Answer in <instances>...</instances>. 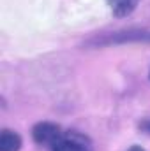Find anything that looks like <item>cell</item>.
Instances as JSON below:
<instances>
[{
	"label": "cell",
	"mask_w": 150,
	"mask_h": 151,
	"mask_svg": "<svg viewBox=\"0 0 150 151\" xmlns=\"http://www.w3.org/2000/svg\"><path fill=\"white\" fill-rule=\"evenodd\" d=\"M127 42H150V30L129 28L92 40L94 46H111V44H127Z\"/></svg>",
	"instance_id": "obj_1"
},
{
	"label": "cell",
	"mask_w": 150,
	"mask_h": 151,
	"mask_svg": "<svg viewBox=\"0 0 150 151\" xmlns=\"http://www.w3.org/2000/svg\"><path fill=\"white\" fill-rule=\"evenodd\" d=\"M62 135H64L62 127L57 123H51V121H39L32 127V139L39 146L53 148L60 141Z\"/></svg>",
	"instance_id": "obj_2"
},
{
	"label": "cell",
	"mask_w": 150,
	"mask_h": 151,
	"mask_svg": "<svg viewBox=\"0 0 150 151\" xmlns=\"http://www.w3.org/2000/svg\"><path fill=\"white\" fill-rule=\"evenodd\" d=\"M51 151H94V146L85 134L69 130V132H64V135L51 148Z\"/></svg>",
	"instance_id": "obj_3"
},
{
	"label": "cell",
	"mask_w": 150,
	"mask_h": 151,
	"mask_svg": "<svg viewBox=\"0 0 150 151\" xmlns=\"http://www.w3.org/2000/svg\"><path fill=\"white\" fill-rule=\"evenodd\" d=\"M106 4L115 18H127L136 11L140 0H106Z\"/></svg>",
	"instance_id": "obj_4"
},
{
	"label": "cell",
	"mask_w": 150,
	"mask_h": 151,
	"mask_svg": "<svg viewBox=\"0 0 150 151\" xmlns=\"http://www.w3.org/2000/svg\"><path fill=\"white\" fill-rule=\"evenodd\" d=\"M23 146L21 135L14 130L4 128L0 134V151H20Z\"/></svg>",
	"instance_id": "obj_5"
},
{
	"label": "cell",
	"mask_w": 150,
	"mask_h": 151,
	"mask_svg": "<svg viewBox=\"0 0 150 151\" xmlns=\"http://www.w3.org/2000/svg\"><path fill=\"white\" fill-rule=\"evenodd\" d=\"M140 128H141L145 134H149V135H150V118H149V119H145V121L140 125Z\"/></svg>",
	"instance_id": "obj_6"
},
{
	"label": "cell",
	"mask_w": 150,
	"mask_h": 151,
	"mask_svg": "<svg viewBox=\"0 0 150 151\" xmlns=\"http://www.w3.org/2000/svg\"><path fill=\"white\" fill-rule=\"evenodd\" d=\"M127 151H145V150H143L141 146H131V148H129Z\"/></svg>",
	"instance_id": "obj_7"
}]
</instances>
